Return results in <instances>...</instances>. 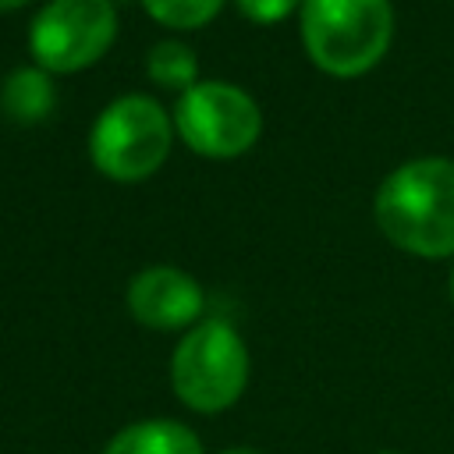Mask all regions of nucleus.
<instances>
[{"label":"nucleus","mask_w":454,"mask_h":454,"mask_svg":"<svg viewBox=\"0 0 454 454\" xmlns=\"http://www.w3.org/2000/svg\"><path fill=\"white\" fill-rule=\"evenodd\" d=\"M380 234L419 259L454 255V160L419 156L394 167L372 199Z\"/></svg>","instance_id":"f257e3e1"},{"label":"nucleus","mask_w":454,"mask_h":454,"mask_svg":"<svg viewBox=\"0 0 454 454\" xmlns=\"http://www.w3.org/2000/svg\"><path fill=\"white\" fill-rule=\"evenodd\" d=\"M298 32L309 60L330 78L372 71L394 39L390 0H301Z\"/></svg>","instance_id":"f03ea898"},{"label":"nucleus","mask_w":454,"mask_h":454,"mask_svg":"<svg viewBox=\"0 0 454 454\" xmlns=\"http://www.w3.org/2000/svg\"><path fill=\"white\" fill-rule=\"evenodd\" d=\"M174 135V117L153 96H117L89 128V160L110 181L138 184L167 163Z\"/></svg>","instance_id":"7ed1b4c3"},{"label":"nucleus","mask_w":454,"mask_h":454,"mask_svg":"<svg viewBox=\"0 0 454 454\" xmlns=\"http://www.w3.org/2000/svg\"><path fill=\"white\" fill-rule=\"evenodd\" d=\"M174 397L199 411L220 415L241 401L248 387V348L227 319H202L177 340L170 355Z\"/></svg>","instance_id":"20e7f679"},{"label":"nucleus","mask_w":454,"mask_h":454,"mask_svg":"<svg viewBox=\"0 0 454 454\" xmlns=\"http://www.w3.org/2000/svg\"><path fill=\"white\" fill-rule=\"evenodd\" d=\"M174 131L181 142L206 160H234L248 153L262 135L259 103L220 78L195 82L174 103Z\"/></svg>","instance_id":"39448f33"},{"label":"nucleus","mask_w":454,"mask_h":454,"mask_svg":"<svg viewBox=\"0 0 454 454\" xmlns=\"http://www.w3.org/2000/svg\"><path fill=\"white\" fill-rule=\"evenodd\" d=\"M117 39V7L106 0H50L28 28V53L46 74H74L106 57Z\"/></svg>","instance_id":"423d86ee"},{"label":"nucleus","mask_w":454,"mask_h":454,"mask_svg":"<svg viewBox=\"0 0 454 454\" xmlns=\"http://www.w3.org/2000/svg\"><path fill=\"white\" fill-rule=\"evenodd\" d=\"M124 305L135 323L170 333L202 323L206 294L199 280L177 266H145L128 280Z\"/></svg>","instance_id":"0eeeda50"},{"label":"nucleus","mask_w":454,"mask_h":454,"mask_svg":"<svg viewBox=\"0 0 454 454\" xmlns=\"http://www.w3.org/2000/svg\"><path fill=\"white\" fill-rule=\"evenodd\" d=\"M103 454H206L192 426L177 419H138L117 429Z\"/></svg>","instance_id":"6e6552de"},{"label":"nucleus","mask_w":454,"mask_h":454,"mask_svg":"<svg viewBox=\"0 0 454 454\" xmlns=\"http://www.w3.org/2000/svg\"><path fill=\"white\" fill-rule=\"evenodd\" d=\"M57 89L43 67H14L0 85V114L14 124H39L53 114Z\"/></svg>","instance_id":"1a4fd4ad"},{"label":"nucleus","mask_w":454,"mask_h":454,"mask_svg":"<svg viewBox=\"0 0 454 454\" xmlns=\"http://www.w3.org/2000/svg\"><path fill=\"white\" fill-rule=\"evenodd\" d=\"M145 74L149 82H156L160 89H170V92H188L195 82H199V57L188 43L181 39H160L156 46H149V57H145Z\"/></svg>","instance_id":"9d476101"},{"label":"nucleus","mask_w":454,"mask_h":454,"mask_svg":"<svg viewBox=\"0 0 454 454\" xmlns=\"http://www.w3.org/2000/svg\"><path fill=\"white\" fill-rule=\"evenodd\" d=\"M138 4L145 7V14L156 25L177 28V32L209 25L223 7V0H138Z\"/></svg>","instance_id":"9b49d317"},{"label":"nucleus","mask_w":454,"mask_h":454,"mask_svg":"<svg viewBox=\"0 0 454 454\" xmlns=\"http://www.w3.org/2000/svg\"><path fill=\"white\" fill-rule=\"evenodd\" d=\"M234 7L252 25H277L294 11H301V0H234Z\"/></svg>","instance_id":"f8f14e48"},{"label":"nucleus","mask_w":454,"mask_h":454,"mask_svg":"<svg viewBox=\"0 0 454 454\" xmlns=\"http://www.w3.org/2000/svg\"><path fill=\"white\" fill-rule=\"evenodd\" d=\"M216 454H262V450H255V447H223Z\"/></svg>","instance_id":"ddd939ff"},{"label":"nucleus","mask_w":454,"mask_h":454,"mask_svg":"<svg viewBox=\"0 0 454 454\" xmlns=\"http://www.w3.org/2000/svg\"><path fill=\"white\" fill-rule=\"evenodd\" d=\"M28 0H0V11H18V7H25Z\"/></svg>","instance_id":"4468645a"},{"label":"nucleus","mask_w":454,"mask_h":454,"mask_svg":"<svg viewBox=\"0 0 454 454\" xmlns=\"http://www.w3.org/2000/svg\"><path fill=\"white\" fill-rule=\"evenodd\" d=\"M450 301H454V270H450Z\"/></svg>","instance_id":"2eb2a0df"},{"label":"nucleus","mask_w":454,"mask_h":454,"mask_svg":"<svg viewBox=\"0 0 454 454\" xmlns=\"http://www.w3.org/2000/svg\"><path fill=\"white\" fill-rule=\"evenodd\" d=\"M106 4H114V7H117V4H124V0H106Z\"/></svg>","instance_id":"dca6fc26"},{"label":"nucleus","mask_w":454,"mask_h":454,"mask_svg":"<svg viewBox=\"0 0 454 454\" xmlns=\"http://www.w3.org/2000/svg\"><path fill=\"white\" fill-rule=\"evenodd\" d=\"M380 454H394V450H380Z\"/></svg>","instance_id":"f3484780"}]
</instances>
